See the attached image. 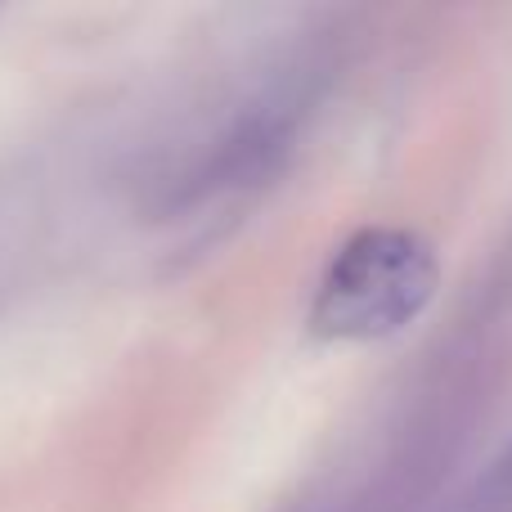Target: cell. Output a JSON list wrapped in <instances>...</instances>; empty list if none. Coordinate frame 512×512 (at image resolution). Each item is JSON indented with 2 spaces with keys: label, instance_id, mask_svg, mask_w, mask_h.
I'll list each match as a JSON object with an SVG mask.
<instances>
[{
  "label": "cell",
  "instance_id": "cell-2",
  "mask_svg": "<svg viewBox=\"0 0 512 512\" xmlns=\"http://www.w3.org/2000/svg\"><path fill=\"white\" fill-rule=\"evenodd\" d=\"M463 512H512V445L495 459V468L486 472Z\"/></svg>",
  "mask_w": 512,
  "mask_h": 512
},
{
  "label": "cell",
  "instance_id": "cell-1",
  "mask_svg": "<svg viewBox=\"0 0 512 512\" xmlns=\"http://www.w3.org/2000/svg\"><path fill=\"white\" fill-rule=\"evenodd\" d=\"M441 288L436 248L414 230L373 225L333 252L310 301V333L324 342H382L432 306Z\"/></svg>",
  "mask_w": 512,
  "mask_h": 512
}]
</instances>
